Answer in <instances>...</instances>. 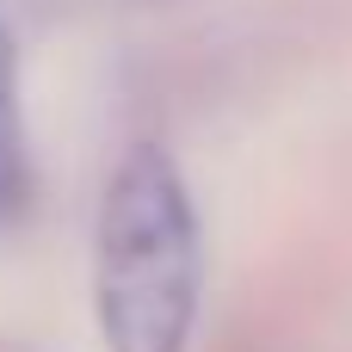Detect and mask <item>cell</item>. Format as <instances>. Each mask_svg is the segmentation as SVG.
<instances>
[{
    "mask_svg": "<svg viewBox=\"0 0 352 352\" xmlns=\"http://www.w3.org/2000/svg\"><path fill=\"white\" fill-rule=\"evenodd\" d=\"M204 303V223L161 142L124 148L93 229V316L105 352H186Z\"/></svg>",
    "mask_w": 352,
    "mask_h": 352,
    "instance_id": "obj_1",
    "label": "cell"
},
{
    "mask_svg": "<svg viewBox=\"0 0 352 352\" xmlns=\"http://www.w3.org/2000/svg\"><path fill=\"white\" fill-rule=\"evenodd\" d=\"M31 148H25V99H19V50L0 25V223L25 217L31 204Z\"/></svg>",
    "mask_w": 352,
    "mask_h": 352,
    "instance_id": "obj_2",
    "label": "cell"
}]
</instances>
